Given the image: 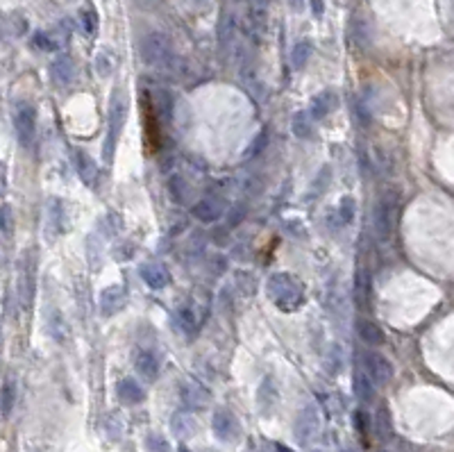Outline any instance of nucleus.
I'll return each instance as SVG.
<instances>
[{"label": "nucleus", "mask_w": 454, "mask_h": 452, "mask_svg": "<svg viewBox=\"0 0 454 452\" xmlns=\"http://www.w3.org/2000/svg\"><path fill=\"white\" fill-rule=\"evenodd\" d=\"M266 293L282 312H296L304 300V289L300 279L289 273H275L268 277Z\"/></svg>", "instance_id": "f257e3e1"}, {"label": "nucleus", "mask_w": 454, "mask_h": 452, "mask_svg": "<svg viewBox=\"0 0 454 452\" xmlns=\"http://www.w3.org/2000/svg\"><path fill=\"white\" fill-rule=\"evenodd\" d=\"M125 118H128V101L125 93L120 89H116L112 93V101H109V116H107V134H105V143H103V160L109 164L114 160L116 153V143L120 139V132L125 128Z\"/></svg>", "instance_id": "f03ea898"}, {"label": "nucleus", "mask_w": 454, "mask_h": 452, "mask_svg": "<svg viewBox=\"0 0 454 452\" xmlns=\"http://www.w3.org/2000/svg\"><path fill=\"white\" fill-rule=\"evenodd\" d=\"M139 53L143 64H148L153 68H170L175 62V51L173 41L168 39L164 32H150L141 39Z\"/></svg>", "instance_id": "7ed1b4c3"}, {"label": "nucleus", "mask_w": 454, "mask_h": 452, "mask_svg": "<svg viewBox=\"0 0 454 452\" xmlns=\"http://www.w3.org/2000/svg\"><path fill=\"white\" fill-rule=\"evenodd\" d=\"M318 434H321V414H318L316 405H304L298 416L296 423H293V436H296V443L306 448L311 446Z\"/></svg>", "instance_id": "20e7f679"}, {"label": "nucleus", "mask_w": 454, "mask_h": 452, "mask_svg": "<svg viewBox=\"0 0 454 452\" xmlns=\"http://www.w3.org/2000/svg\"><path fill=\"white\" fill-rule=\"evenodd\" d=\"M14 130L23 148H32L36 139V109L30 103H19L14 112Z\"/></svg>", "instance_id": "39448f33"}, {"label": "nucleus", "mask_w": 454, "mask_h": 452, "mask_svg": "<svg viewBox=\"0 0 454 452\" xmlns=\"http://www.w3.org/2000/svg\"><path fill=\"white\" fill-rule=\"evenodd\" d=\"M212 430L214 436L220 443H237L241 438V423L237 421V416L229 409H216L214 418H212Z\"/></svg>", "instance_id": "423d86ee"}, {"label": "nucleus", "mask_w": 454, "mask_h": 452, "mask_svg": "<svg viewBox=\"0 0 454 452\" xmlns=\"http://www.w3.org/2000/svg\"><path fill=\"white\" fill-rule=\"evenodd\" d=\"M363 366H366V373L373 380V384L384 386L393 380V364H391L384 355H379V352H366Z\"/></svg>", "instance_id": "0eeeda50"}, {"label": "nucleus", "mask_w": 454, "mask_h": 452, "mask_svg": "<svg viewBox=\"0 0 454 452\" xmlns=\"http://www.w3.org/2000/svg\"><path fill=\"white\" fill-rule=\"evenodd\" d=\"M373 227H375V237L379 241H386L391 237V232H393V202L388 198H382L375 205Z\"/></svg>", "instance_id": "6e6552de"}, {"label": "nucleus", "mask_w": 454, "mask_h": 452, "mask_svg": "<svg viewBox=\"0 0 454 452\" xmlns=\"http://www.w3.org/2000/svg\"><path fill=\"white\" fill-rule=\"evenodd\" d=\"M125 302H128V291L118 287V284H112V287H107L103 289L100 293V312L105 316H114L118 314L123 307H125Z\"/></svg>", "instance_id": "1a4fd4ad"}, {"label": "nucleus", "mask_w": 454, "mask_h": 452, "mask_svg": "<svg viewBox=\"0 0 454 452\" xmlns=\"http://www.w3.org/2000/svg\"><path fill=\"white\" fill-rule=\"evenodd\" d=\"M116 396L123 405L134 407V405H141V402L145 400V391L137 380H134V377H123V380L116 384Z\"/></svg>", "instance_id": "9d476101"}, {"label": "nucleus", "mask_w": 454, "mask_h": 452, "mask_svg": "<svg viewBox=\"0 0 454 452\" xmlns=\"http://www.w3.org/2000/svg\"><path fill=\"white\" fill-rule=\"evenodd\" d=\"M237 16L232 14V11H225L223 16H220V23H218V46L223 53H229L232 48H234V41H237Z\"/></svg>", "instance_id": "9b49d317"}, {"label": "nucleus", "mask_w": 454, "mask_h": 452, "mask_svg": "<svg viewBox=\"0 0 454 452\" xmlns=\"http://www.w3.org/2000/svg\"><path fill=\"white\" fill-rule=\"evenodd\" d=\"M46 329H48V334H51V339L57 341V344H66L68 337H71L68 323L64 321L61 312L55 309V307H51L46 314Z\"/></svg>", "instance_id": "f8f14e48"}, {"label": "nucleus", "mask_w": 454, "mask_h": 452, "mask_svg": "<svg viewBox=\"0 0 454 452\" xmlns=\"http://www.w3.org/2000/svg\"><path fill=\"white\" fill-rule=\"evenodd\" d=\"M139 275H141L143 282L148 284L150 289H155V291L168 287V282H170L168 271H166L164 266H159V264H143L139 268Z\"/></svg>", "instance_id": "ddd939ff"}, {"label": "nucleus", "mask_w": 454, "mask_h": 452, "mask_svg": "<svg viewBox=\"0 0 454 452\" xmlns=\"http://www.w3.org/2000/svg\"><path fill=\"white\" fill-rule=\"evenodd\" d=\"M51 73H53V80L59 84V87H66V84L73 82V78H76V64H73V59L61 55L57 57L53 66H51Z\"/></svg>", "instance_id": "4468645a"}, {"label": "nucleus", "mask_w": 454, "mask_h": 452, "mask_svg": "<svg viewBox=\"0 0 454 452\" xmlns=\"http://www.w3.org/2000/svg\"><path fill=\"white\" fill-rule=\"evenodd\" d=\"M357 334L366 346H382L384 344V329L371 319H359L357 321Z\"/></svg>", "instance_id": "2eb2a0df"}, {"label": "nucleus", "mask_w": 454, "mask_h": 452, "mask_svg": "<svg viewBox=\"0 0 454 452\" xmlns=\"http://www.w3.org/2000/svg\"><path fill=\"white\" fill-rule=\"evenodd\" d=\"M34 252H28L26 257V264H23L21 268V284L19 289L23 291V302L30 304L32 302V296H34Z\"/></svg>", "instance_id": "dca6fc26"}, {"label": "nucleus", "mask_w": 454, "mask_h": 452, "mask_svg": "<svg viewBox=\"0 0 454 452\" xmlns=\"http://www.w3.org/2000/svg\"><path fill=\"white\" fill-rule=\"evenodd\" d=\"M334 109H336V93H334V91H323V93L314 96L309 116L321 120V118H325V116L332 114Z\"/></svg>", "instance_id": "f3484780"}, {"label": "nucleus", "mask_w": 454, "mask_h": 452, "mask_svg": "<svg viewBox=\"0 0 454 452\" xmlns=\"http://www.w3.org/2000/svg\"><path fill=\"white\" fill-rule=\"evenodd\" d=\"M193 216L198 218V221L202 223H214L220 218V214H223V207H220V202L212 200V198H202L200 202L193 205Z\"/></svg>", "instance_id": "a211bd4d"}, {"label": "nucleus", "mask_w": 454, "mask_h": 452, "mask_svg": "<svg viewBox=\"0 0 454 452\" xmlns=\"http://www.w3.org/2000/svg\"><path fill=\"white\" fill-rule=\"evenodd\" d=\"M134 369H137V373L143 377V380L148 382H155L159 377V359L153 355V352H139L137 361H134Z\"/></svg>", "instance_id": "6ab92c4d"}, {"label": "nucleus", "mask_w": 454, "mask_h": 452, "mask_svg": "<svg viewBox=\"0 0 454 452\" xmlns=\"http://www.w3.org/2000/svg\"><path fill=\"white\" fill-rule=\"evenodd\" d=\"M277 402V389L273 384L271 377H266V380L262 382L259 391H257V405H259V409L264 414H271V409L275 407Z\"/></svg>", "instance_id": "aec40b11"}, {"label": "nucleus", "mask_w": 454, "mask_h": 452, "mask_svg": "<svg viewBox=\"0 0 454 452\" xmlns=\"http://www.w3.org/2000/svg\"><path fill=\"white\" fill-rule=\"evenodd\" d=\"M76 166H78V173H80V178H82L84 185L91 187L93 182L98 180V166H96V162L91 160V157H89L87 153L78 150V153H76Z\"/></svg>", "instance_id": "412c9836"}, {"label": "nucleus", "mask_w": 454, "mask_h": 452, "mask_svg": "<svg viewBox=\"0 0 454 452\" xmlns=\"http://www.w3.org/2000/svg\"><path fill=\"white\" fill-rule=\"evenodd\" d=\"M195 430H198V423H195V418L191 416V414H175L173 418V432L180 436V438H191L195 434Z\"/></svg>", "instance_id": "4be33fe9"}, {"label": "nucleus", "mask_w": 454, "mask_h": 452, "mask_svg": "<svg viewBox=\"0 0 454 452\" xmlns=\"http://www.w3.org/2000/svg\"><path fill=\"white\" fill-rule=\"evenodd\" d=\"M291 132L296 134L298 139H311L314 134V125H311V116L309 112H298L291 120Z\"/></svg>", "instance_id": "5701e85b"}, {"label": "nucleus", "mask_w": 454, "mask_h": 452, "mask_svg": "<svg viewBox=\"0 0 454 452\" xmlns=\"http://www.w3.org/2000/svg\"><path fill=\"white\" fill-rule=\"evenodd\" d=\"M311 43L309 41H298L296 46H293V51H291V66L296 68V71H302L306 66V62H309V57H311Z\"/></svg>", "instance_id": "b1692460"}, {"label": "nucleus", "mask_w": 454, "mask_h": 452, "mask_svg": "<svg viewBox=\"0 0 454 452\" xmlns=\"http://www.w3.org/2000/svg\"><path fill=\"white\" fill-rule=\"evenodd\" d=\"M354 394H357V398L363 402H371L375 398V384L366 373L354 375Z\"/></svg>", "instance_id": "393cba45"}, {"label": "nucleus", "mask_w": 454, "mask_h": 452, "mask_svg": "<svg viewBox=\"0 0 454 452\" xmlns=\"http://www.w3.org/2000/svg\"><path fill=\"white\" fill-rule=\"evenodd\" d=\"M168 193H170V200L182 205L184 200L189 198V185H187V180H184L182 175H170V180H168Z\"/></svg>", "instance_id": "a878e982"}, {"label": "nucleus", "mask_w": 454, "mask_h": 452, "mask_svg": "<svg viewBox=\"0 0 454 452\" xmlns=\"http://www.w3.org/2000/svg\"><path fill=\"white\" fill-rule=\"evenodd\" d=\"M14 402H16V386L14 382H7L3 389H0V414L7 418L11 409H14Z\"/></svg>", "instance_id": "bb28decb"}, {"label": "nucleus", "mask_w": 454, "mask_h": 452, "mask_svg": "<svg viewBox=\"0 0 454 452\" xmlns=\"http://www.w3.org/2000/svg\"><path fill=\"white\" fill-rule=\"evenodd\" d=\"M116 68V57L109 53V51H100L96 55V71H98V76H103V78H109L114 73Z\"/></svg>", "instance_id": "cd10ccee"}, {"label": "nucleus", "mask_w": 454, "mask_h": 452, "mask_svg": "<svg viewBox=\"0 0 454 452\" xmlns=\"http://www.w3.org/2000/svg\"><path fill=\"white\" fill-rule=\"evenodd\" d=\"M329 180H332V168L325 166L321 173H318V178L314 180V185L309 187V198H321L325 189L329 187Z\"/></svg>", "instance_id": "c85d7f7f"}, {"label": "nucleus", "mask_w": 454, "mask_h": 452, "mask_svg": "<svg viewBox=\"0 0 454 452\" xmlns=\"http://www.w3.org/2000/svg\"><path fill=\"white\" fill-rule=\"evenodd\" d=\"M375 430H377V436H379V438H388L391 434H393V425H391V414H388L386 407H382V409L377 411Z\"/></svg>", "instance_id": "c756f323"}, {"label": "nucleus", "mask_w": 454, "mask_h": 452, "mask_svg": "<svg viewBox=\"0 0 454 452\" xmlns=\"http://www.w3.org/2000/svg\"><path fill=\"white\" fill-rule=\"evenodd\" d=\"M182 398L189 402V405H193V407H200V405H205L207 402V391L205 389H200V386H182Z\"/></svg>", "instance_id": "7c9ffc66"}, {"label": "nucleus", "mask_w": 454, "mask_h": 452, "mask_svg": "<svg viewBox=\"0 0 454 452\" xmlns=\"http://www.w3.org/2000/svg\"><path fill=\"white\" fill-rule=\"evenodd\" d=\"M341 369H343V352H341L339 346H332L327 352V357H325V371L329 375H336Z\"/></svg>", "instance_id": "2f4dec72"}, {"label": "nucleus", "mask_w": 454, "mask_h": 452, "mask_svg": "<svg viewBox=\"0 0 454 452\" xmlns=\"http://www.w3.org/2000/svg\"><path fill=\"white\" fill-rule=\"evenodd\" d=\"M155 101H157V109L162 118H170V112H173V96H170L166 89H159L155 93Z\"/></svg>", "instance_id": "473e14b6"}, {"label": "nucleus", "mask_w": 454, "mask_h": 452, "mask_svg": "<svg viewBox=\"0 0 454 452\" xmlns=\"http://www.w3.org/2000/svg\"><path fill=\"white\" fill-rule=\"evenodd\" d=\"M177 321H180V325L184 329H187V332H195L198 325H200V319L195 316V312L191 307H182L180 314H177Z\"/></svg>", "instance_id": "72a5a7b5"}, {"label": "nucleus", "mask_w": 454, "mask_h": 452, "mask_svg": "<svg viewBox=\"0 0 454 452\" xmlns=\"http://www.w3.org/2000/svg\"><path fill=\"white\" fill-rule=\"evenodd\" d=\"M339 216H341V223H343V225L352 223V218H354V198H343V200H341Z\"/></svg>", "instance_id": "f704fd0d"}, {"label": "nucleus", "mask_w": 454, "mask_h": 452, "mask_svg": "<svg viewBox=\"0 0 454 452\" xmlns=\"http://www.w3.org/2000/svg\"><path fill=\"white\" fill-rule=\"evenodd\" d=\"M145 448H148L150 452H168V441L164 436H159V434H150V436H145Z\"/></svg>", "instance_id": "c9c22d12"}, {"label": "nucleus", "mask_w": 454, "mask_h": 452, "mask_svg": "<svg viewBox=\"0 0 454 452\" xmlns=\"http://www.w3.org/2000/svg\"><path fill=\"white\" fill-rule=\"evenodd\" d=\"M266 143H268V130H262L259 137H254V141H252V145H250V150H248V157L259 155V153L264 150Z\"/></svg>", "instance_id": "e433bc0d"}, {"label": "nucleus", "mask_w": 454, "mask_h": 452, "mask_svg": "<svg viewBox=\"0 0 454 452\" xmlns=\"http://www.w3.org/2000/svg\"><path fill=\"white\" fill-rule=\"evenodd\" d=\"M11 225H14V221H11V210L7 205L0 207V232H11Z\"/></svg>", "instance_id": "4c0bfd02"}, {"label": "nucleus", "mask_w": 454, "mask_h": 452, "mask_svg": "<svg viewBox=\"0 0 454 452\" xmlns=\"http://www.w3.org/2000/svg\"><path fill=\"white\" fill-rule=\"evenodd\" d=\"M34 46H39V48H43V51H55L57 48V43L51 39V36L48 34H43V32H39V34H34Z\"/></svg>", "instance_id": "58836bf2"}, {"label": "nucleus", "mask_w": 454, "mask_h": 452, "mask_svg": "<svg viewBox=\"0 0 454 452\" xmlns=\"http://www.w3.org/2000/svg\"><path fill=\"white\" fill-rule=\"evenodd\" d=\"M232 212H234V214H232V218H229V225H237V223L241 221V218H243L245 207H243V205H241V207L237 205V207H234V210H232Z\"/></svg>", "instance_id": "ea45409f"}, {"label": "nucleus", "mask_w": 454, "mask_h": 452, "mask_svg": "<svg viewBox=\"0 0 454 452\" xmlns=\"http://www.w3.org/2000/svg\"><path fill=\"white\" fill-rule=\"evenodd\" d=\"M366 418H368V416H366L363 411H357V427H359V432H361V434L368 430V421H366Z\"/></svg>", "instance_id": "a19ab883"}, {"label": "nucleus", "mask_w": 454, "mask_h": 452, "mask_svg": "<svg viewBox=\"0 0 454 452\" xmlns=\"http://www.w3.org/2000/svg\"><path fill=\"white\" fill-rule=\"evenodd\" d=\"M311 7H314V14L316 16L323 14V0H311Z\"/></svg>", "instance_id": "79ce46f5"}, {"label": "nucleus", "mask_w": 454, "mask_h": 452, "mask_svg": "<svg viewBox=\"0 0 454 452\" xmlns=\"http://www.w3.org/2000/svg\"><path fill=\"white\" fill-rule=\"evenodd\" d=\"M289 7H291L293 11H302V7H304V0H289Z\"/></svg>", "instance_id": "37998d69"}, {"label": "nucleus", "mask_w": 454, "mask_h": 452, "mask_svg": "<svg viewBox=\"0 0 454 452\" xmlns=\"http://www.w3.org/2000/svg\"><path fill=\"white\" fill-rule=\"evenodd\" d=\"M84 19H87V32H96V16L93 14H87Z\"/></svg>", "instance_id": "c03bdc74"}, {"label": "nucleus", "mask_w": 454, "mask_h": 452, "mask_svg": "<svg viewBox=\"0 0 454 452\" xmlns=\"http://www.w3.org/2000/svg\"><path fill=\"white\" fill-rule=\"evenodd\" d=\"M277 450H279V452H293V450H289V448H284V446H277Z\"/></svg>", "instance_id": "a18cd8bd"}, {"label": "nucleus", "mask_w": 454, "mask_h": 452, "mask_svg": "<svg viewBox=\"0 0 454 452\" xmlns=\"http://www.w3.org/2000/svg\"><path fill=\"white\" fill-rule=\"evenodd\" d=\"M341 452H352V450H341Z\"/></svg>", "instance_id": "49530a36"}, {"label": "nucleus", "mask_w": 454, "mask_h": 452, "mask_svg": "<svg viewBox=\"0 0 454 452\" xmlns=\"http://www.w3.org/2000/svg\"><path fill=\"white\" fill-rule=\"evenodd\" d=\"M0 344H3V339H0Z\"/></svg>", "instance_id": "de8ad7c7"}]
</instances>
